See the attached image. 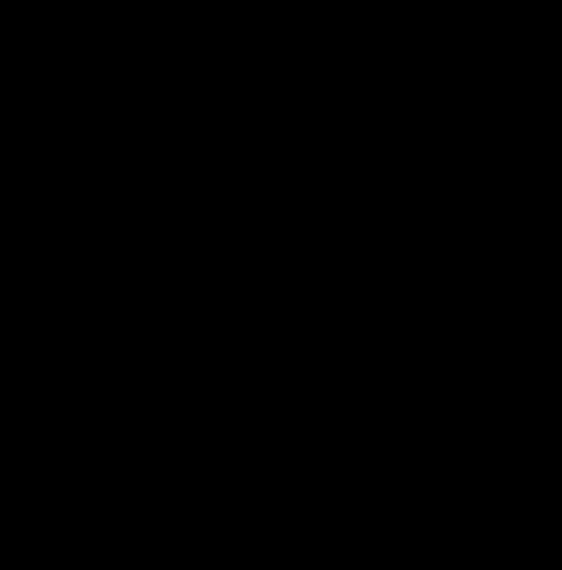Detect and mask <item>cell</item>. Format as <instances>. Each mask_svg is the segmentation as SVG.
I'll return each instance as SVG.
<instances>
[]
</instances>
